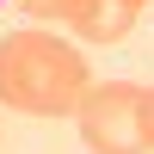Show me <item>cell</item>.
Returning <instances> with one entry per match:
<instances>
[{
	"label": "cell",
	"instance_id": "1",
	"mask_svg": "<svg viewBox=\"0 0 154 154\" xmlns=\"http://www.w3.org/2000/svg\"><path fill=\"white\" fill-rule=\"evenodd\" d=\"M93 68L56 31H6L0 37V105L25 117H74Z\"/></svg>",
	"mask_w": 154,
	"mask_h": 154
},
{
	"label": "cell",
	"instance_id": "2",
	"mask_svg": "<svg viewBox=\"0 0 154 154\" xmlns=\"http://www.w3.org/2000/svg\"><path fill=\"white\" fill-rule=\"evenodd\" d=\"M74 123H80V142L93 154H154L136 80H99V86L86 80L80 105H74Z\"/></svg>",
	"mask_w": 154,
	"mask_h": 154
},
{
	"label": "cell",
	"instance_id": "3",
	"mask_svg": "<svg viewBox=\"0 0 154 154\" xmlns=\"http://www.w3.org/2000/svg\"><path fill=\"white\" fill-rule=\"evenodd\" d=\"M136 19H142V6H130V0H86V12L74 19V37L80 43H123L136 31Z\"/></svg>",
	"mask_w": 154,
	"mask_h": 154
},
{
	"label": "cell",
	"instance_id": "4",
	"mask_svg": "<svg viewBox=\"0 0 154 154\" xmlns=\"http://www.w3.org/2000/svg\"><path fill=\"white\" fill-rule=\"evenodd\" d=\"M25 12H31L37 25H74L86 12V0H25Z\"/></svg>",
	"mask_w": 154,
	"mask_h": 154
},
{
	"label": "cell",
	"instance_id": "5",
	"mask_svg": "<svg viewBox=\"0 0 154 154\" xmlns=\"http://www.w3.org/2000/svg\"><path fill=\"white\" fill-rule=\"evenodd\" d=\"M142 117H148V148H154V86H142Z\"/></svg>",
	"mask_w": 154,
	"mask_h": 154
},
{
	"label": "cell",
	"instance_id": "6",
	"mask_svg": "<svg viewBox=\"0 0 154 154\" xmlns=\"http://www.w3.org/2000/svg\"><path fill=\"white\" fill-rule=\"evenodd\" d=\"M130 6H148V0H130Z\"/></svg>",
	"mask_w": 154,
	"mask_h": 154
}]
</instances>
